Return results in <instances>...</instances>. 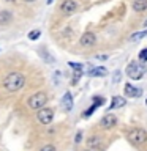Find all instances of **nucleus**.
Masks as SVG:
<instances>
[{"mask_svg": "<svg viewBox=\"0 0 147 151\" xmlns=\"http://www.w3.org/2000/svg\"><path fill=\"white\" fill-rule=\"evenodd\" d=\"M24 83H25V77H24L22 73H9L7 77L3 79V87L9 93L19 91V90L24 87Z\"/></svg>", "mask_w": 147, "mask_h": 151, "instance_id": "obj_1", "label": "nucleus"}, {"mask_svg": "<svg viewBox=\"0 0 147 151\" xmlns=\"http://www.w3.org/2000/svg\"><path fill=\"white\" fill-rule=\"evenodd\" d=\"M46 102H47V94H46L44 91H36L35 94H32V96L27 99L28 107H30V109H35V110H40V109H43Z\"/></svg>", "mask_w": 147, "mask_h": 151, "instance_id": "obj_2", "label": "nucleus"}, {"mask_svg": "<svg viewBox=\"0 0 147 151\" xmlns=\"http://www.w3.org/2000/svg\"><path fill=\"white\" fill-rule=\"evenodd\" d=\"M125 73L128 77H131V79H141L142 76H144L146 73V66L142 65V63H136V61H131V63H128L127 66V69H125Z\"/></svg>", "mask_w": 147, "mask_h": 151, "instance_id": "obj_3", "label": "nucleus"}, {"mask_svg": "<svg viewBox=\"0 0 147 151\" xmlns=\"http://www.w3.org/2000/svg\"><path fill=\"white\" fill-rule=\"evenodd\" d=\"M128 139L135 145H141L144 142H147V132L144 129H141V127H135V129L128 132Z\"/></svg>", "mask_w": 147, "mask_h": 151, "instance_id": "obj_4", "label": "nucleus"}, {"mask_svg": "<svg viewBox=\"0 0 147 151\" xmlns=\"http://www.w3.org/2000/svg\"><path fill=\"white\" fill-rule=\"evenodd\" d=\"M36 118L41 124H49L54 118V112H52V109H40L36 113Z\"/></svg>", "mask_w": 147, "mask_h": 151, "instance_id": "obj_5", "label": "nucleus"}, {"mask_svg": "<svg viewBox=\"0 0 147 151\" xmlns=\"http://www.w3.org/2000/svg\"><path fill=\"white\" fill-rule=\"evenodd\" d=\"M116 123H117V118L112 115V113H106V115L103 116V120H101V127L103 129H111V127L116 126Z\"/></svg>", "mask_w": 147, "mask_h": 151, "instance_id": "obj_6", "label": "nucleus"}, {"mask_svg": "<svg viewBox=\"0 0 147 151\" xmlns=\"http://www.w3.org/2000/svg\"><path fill=\"white\" fill-rule=\"evenodd\" d=\"M95 42H97V36L93 35V33H84L82 38H81V44L85 46V47H89V46H93Z\"/></svg>", "mask_w": 147, "mask_h": 151, "instance_id": "obj_7", "label": "nucleus"}, {"mask_svg": "<svg viewBox=\"0 0 147 151\" xmlns=\"http://www.w3.org/2000/svg\"><path fill=\"white\" fill-rule=\"evenodd\" d=\"M62 107H63L66 112H70L71 109H73V96H71L70 91H66L63 94V98H62Z\"/></svg>", "mask_w": 147, "mask_h": 151, "instance_id": "obj_8", "label": "nucleus"}, {"mask_svg": "<svg viewBox=\"0 0 147 151\" xmlns=\"http://www.w3.org/2000/svg\"><path fill=\"white\" fill-rule=\"evenodd\" d=\"M76 6H78V5H76V2L74 0H65L63 3H62V11L63 13H66V14H71L76 9Z\"/></svg>", "mask_w": 147, "mask_h": 151, "instance_id": "obj_9", "label": "nucleus"}, {"mask_svg": "<svg viewBox=\"0 0 147 151\" xmlns=\"http://www.w3.org/2000/svg\"><path fill=\"white\" fill-rule=\"evenodd\" d=\"M125 93H127V96L138 98V96H141V94H142V90L133 87V85H130V83H127V85H125Z\"/></svg>", "mask_w": 147, "mask_h": 151, "instance_id": "obj_10", "label": "nucleus"}, {"mask_svg": "<svg viewBox=\"0 0 147 151\" xmlns=\"http://www.w3.org/2000/svg\"><path fill=\"white\" fill-rule=\"evenodd\" d=\"M93 101H95V102H93V106L90 107L89 110H85V112H84V116H85V118H89L90 115H92L97 107H100V106H103V104H104V99H103V98H95Z\"/></svg>", "mask_w": 147, "mask_h": 151, "instance_id": "obj_11", "label": "nucleus"}, {"mask_svg": "<svg viewBox=\"0 0 147 151\" xmlns=\"http://www.w3.org/2000/svg\"><path fill=\"white\" fill-rule=\"evenodd\" d=\"M89 74L92 76V77H103V76L108 74V69L103 68V66H97V68H92V69H90Z\"/></svg>", "mask_w": 147, "mask_h": 151, "instance_id": "obj_12", "label": "nucleus"}, {"mask_svg": "<svg viewBox=\"0 0 147 151\" xmlns=\"http://www.w3.org/2000/svg\"><path fill=\"white\" fill-rule=\"evenodd\" d=\"M13 21V14L9 11H0V25H8Z\"/></svg>", "mask_w": 147, "mask_h": 151, "instance_id": "obj_13", "label": "nucleus"}, {"mask_svg": "<svg viewBox=\"0 0 147 151\" xmlns=\"http://www.w3.org/2000/svg\"><path fill=\"white\" fill-rule=\"evenodd\" d=\"M133 9L135 11H144V9H147V0H135L133 2Z\"/></svg>", "mask_w": 147, "mask_h": 151, "instance_id": "obj_14", "label": "nucleus"}, {"mask_svg": "<svg viewBox=\"0 0 147 151\" xmlns=\"http://www.w3.org/2000/svg\"><path fill=\"white\" fill-rule=\"evenodd\" d=\"M125 106V99L120 98V96H114L112 98V102H111V109H119V107H123Z\"/></svg>", "mask_w": 147, "mask_h": 151, "instance_id": "obj_15", "label": "nucleus"}, {"mask_svg": "<svg viewBox=\"0 0 147 151\" xmlns=\"http://www.w3.org/2000/svg\"><path fill=\"white\" fill-rule=\"evenodd\" d=\"M100 143H101V140H100V137H90L89 142H87V145H89V148H97V146H100Z\"/></svg>", "mask_w": 147, "mask_h": 151, "instance_id": "obj_16", "label": "nucleus"}, {"mask_svg": "<svg viewBox=\"0 0 147 151\" xmlns=\"http://www.w3.org/2000/svg\"><path fill=\"white\" fill-rule=\"evenodd\" d=\"M144 36H147V30H144V32H138V33H133V35H131V41H139V40H142Z\"/></svg>", "mask_w": 147, "mask_h": 151, "instance_id": "obj_17", "label": "nucleus"}, {"mask_svg": "<svg viewBox=\"0 0 147 151\" xmlns=\"http://www.w3.org/2000/svg\"><path fill=\"white\" fill-rule=\"evenodd\" d=\"M40 35H41L40 30H32L30 33H28V38H30L32 41H35V40H38V38H40Z\"/></svg>", "mask_w": 147, "mask_h": 151, "instance_id": "obj_18", "label": "nucleus"}, {"mask_svg": "<svg viewBox=\"0 0 147 151\" xmlns=\"http://www.w3.org/2000/svg\"><path fill=\"white\" fill-rule=\"evenodd\" d=\"M139 60L141 61H147V49H142L139 52Z\"/></svg>", "mask_w": 147, "mask_h": 151, "instance_id": "obj_19", "label": "nucleus"}, {"mask_svg": "<svg viewBox=\"0 0 147 151\" xmlns=\"http://www.w3.org/2000/svg\"><path fill=\"white\" fill-rule=\"evenodd\" d=\"M41 151H55V146H52V145H46V146H43Z\"/></svg>", "mask_w": 147, "mask_h": 151, "instance_id": "obj_20", "label": "nucleus"}, {"mask_svg": "<svg viewBox=\"0 0 147 151\" xmlns=\"http://www.w3.org/2000/svg\"><path fill=\"white\" fill-rule=\"evenodd\" d=\"M81 137H82V134H81V132H78V134H76V139H74L76 143H79V142H81Z\"/></svg>", "mask_w": 147, "mask_h": 151, "instance_id": "obj_21", "label": "nucleus"}, {"mask_svg": "<svg viewBox=\"0 0 147 151\" xmlns=\"http://www.w3.org/2000/svg\"><path fill=\"white\" fill-rule=\"evenodd\" d=\"M119 76H120V73L116 71V74H114V82H119Z\"/></svg>", "mask_w": 147, "mask_h": 151, "instance_id": "obj_22", "label": "nucleus"}, {"mask_svg": "<svg viewBox=\"0 0 147 151\" xmlns=\"http://www.w3.org/2000/svg\"><path fill=\"white\" fill-rule=\"evenodd\" d=\"M97 58H98V60H106V58H108V57H106V55H98V57H97Z\"/></svg>", "mask_w": 147, "mask_h": 151, "instance_id": "obj_23", "label": "nucleus"}, {"mask_svg": "<svg viewBox=\"0 0 147 151\" xmlns=\"http://www.w3.org/2000/svg\"><path fill=\"white\" fill-rule=\"evenodd\" d=\"M24 2H27V3H32V2H35V0H24Z\"/></svg>", "mask_w": 147, "mask_h": 151, "instance_id": "obj_24", "label": "nucleus"}, {"mask_svg": "<svg viewBox=\"0 0 147 151\" xmlns=\"http://www.w3.org/2000/svg\"><path fill=\"white\" fill-rule=\"evenodd\" d=\"M46 2H47V5H51L52 2H54V0H46Z\"/></svg>", "mask_w": 147, "mask_h": 151, "instance_id": "obj_25", "label": "nucleus"}, {"mask_svg": "<svg viewBox=\"0 0 147 151\" xmlns=\"http://www.w3.org/2000/svg\"><path fill=\"white\" fill-rule=\"evenodd\" d=\"M5 2H16V0H5Z\"/></svg>", "mask_w": 147, "mask_h": 151, "instance_id": "obj_26", "label": "nucleus"}, {"mask_svg": "<svg viewBox=\"0 0 147 151\" xmlns=\"http://www.w3.org/2000/svg\"><path fill=\"white\" fill-rule=\"evenodd\" d=\"M87 151H97V150H93V148H90V150H87Z\"/></svg>", "mask_w": 147, "mask_h": 151, "instance_id": "obj_27", "label": "nucleus"}, {"mask_svg": "<svg viewBox=\"0 0 147 151\" xmlns=\"http://www.w3.org/2000/svg\"><path fill=\"white\" fill-rule=\"evenodd\" d=\"M144 25H147V21H146V22H144Z\"/></svg>", "mask_w": 147, "mask_h": 151, "instance_id": "obj_28", "label": "nucleus"}, {"mask_svg": "<svg viewBox=\"0 0 147 151\" xmlns=\"http://www.w3.org/2000/svg\"><path fill=\"white\" fill-rule=\"evenodd\" d=\"M146 104H147V101H146Z\"/></svg>", "mask_w": 147, "mask_h": 151, "instance_id": "obj_29", "label": "nucleus"}]
</instances>
